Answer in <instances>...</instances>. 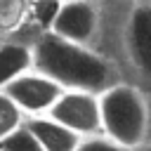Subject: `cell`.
Returning a JSON list of instances; mask_svg holds the SVG:
<instances>
[{
    "label": "cell",
    "mask_w": 151,
    "mask_h": 151,
    "mask_svg": "<svg viewBox=\"0 0 151 151\" xmlns=\"http://www.w3.org/2000/svg\"><path fill=\"white\" fill-rule=\"evenodd\" d=\"M76 151H130L125 146H120L118 142L109 139L106 134H94V137H85Z\"/></svg>",
    "instance_id": "13"
},
{
    "label": "cell",
    "mask_w": 151,
    "mask_h": 151,
    "mask_svg": "<svg viewBox=\"0 0 151 151\" xmlns=\"http://www.w3.org/2000/svg\"><path fill=\"white\" fill-rule=\"evenodd\" d=\"M0 151H45V149L38 142V137L31 132V127L24 123V127H19L14 134L0 142Z\"/></svg>",
    "instance_id": "12"
},
{
    "label": "cell",
    "mask_w": 151,
    "mask_h": 151,
    "mask_svg": "<svg viewBox=\"0 0 151 151\" xmlns=\"http://www.w3.org/2000/svg\"><path fill=\"white\" fill-rule=\"evenodd\" d=\"M134 151H151V146H146V144H144V146H139V149H134Z\"/></svg>",
    "instance_id": "14"
},
{
    "label": "cell",
    "mask_w": 151,
    "mask_h": 151,
    "mask_svg": "<svg viewBox=\"0 0 151 151\" xmlns=\"http://www.w3.org/2000/svg\"><path fill=\"white\" fill-rule=\"evenodd\" d=\"M127 54L139 73L151 78V5H137L127 21Z\"/></svg>",
    "instance_id": "6"
},
{
    "label": "cell",
    "mask_w": 151,
    "mask_h": 151,
    "mask_svg": "<svg viewBox=\"0 0 151 151\" xmlns=\"http://www.w3.org/2000/svg\"><path fill=\"white\" fill-rule=\"evenodd\" d=\"M19 127H24V113L21 109L5 94L0 92V142L14 134Z\"/></svg>",
    "instance_id": "10"
},
{
    "label": "cell",
    "mask_w": 151,
    "mask_h": 151,
    "mask_svg": "<svg viewBox=\"0 0 151 151\" xmlns=\"http://www.w3.org/2000/svg\"><path fill=\"white\" fill-rule=\"evenodd\" d=\"M26 125H28L31 132L38 137V142L42 144L45 151H76L78 144L83 142L78 134H73L71 130H66L64 125H59V123L52 120L50 116L28 118Z\"/></svg>",
    "instance_id": "7"
},
{
    "label": "cell",
    "mask_w": 151,
    "mask_h": 151,
    "mask_svg": "<svg viewBox=\"0 0 151 151\" xmlns=\"http://www.w3.org/2000/svg\"><path fill=\"white\" fill-rule=\"evenodd\" d=\"M61 2H66V0H61Z\"/></svg>",
    "instance_id": "15"
},
{
    "label": "cell",
    "mask_w": 151,
    "mask_h": 151,
    "mask_svg": "<svg viewBox=\"0 0 151 151\" xmlns=\"http://www.w3.org/2000/svg\"><path fill=\"white\" fill-rule=\"evenodd\" d=\"M31 19V0H0V33H14Z\"/></svg>",
    "instance_id": "9"
},
{
    "label": "cell",
    "mask_w": 151,
    "mask_h": 151,
    "mask_svg": "<svg viewBox=\"0 0 151 151\" xmlns=\"http://www.w3.org/2000/svg\"><path fill=\"white\" fill-rule=\"evenodd\" d=\"M101 134L134 151L144 146L149 127V109L139 90L130 85H113L99 94Z\"/></svg>",
    "instance_id": "2"
},
{
    "label": "cell",
    "mask_w": 151,
    "mask_h": 151,
    "mask_svg": "<svg viewBox=\"0 0 151 151\" xmlns=\"http://www.w3.org/2000/svg\"><path fill=\"white\" fill-rule=\"evenodd\" d=\"M28 71H33V47L21 42H2L0 45V92Z\"/></svg>",
    "instance_id": "8"
},
{
    "label": "cell",
    "mask_w": 151,
    "mask_h": 151,
    "mask_svg": "<svg viewBox=\"0 0 151 151\" xmlns=\"http://www.w3.org/2000/svg\"><path fill=\"white\" fill-rule=\"evenodd\" d=\"M2 92L21 109V113H28V118H38L52 111V106L64 94V87L33 68L21 78H17L14 83H9Z\"/></svg>",
    "instance_id": "4"
},
{
    "label": "cell",
    "mask_w": 151,
    "mask_h": 151,
    "mask_svg": "<svg viewBox=\"0 0 151 151\" xmlns=\"http://www.w3.org/2000/svg\"><path fill=\"white\" fill-rule=\"evenodd\" d=\"M97 21L99 17H97V7L92 0H66L61 2V9L50 33L68 42L87 45L97 31Z\"/></svg>",
    "instance_id": "5"
},
{
    "label": "cell",
    "mask_w": 151,
    "mask_h": 151,
    "mask_svg": "<svg viewBox=\"0 0 151 151\" xmlns=\"http://www.w3.org/2000/svg\"><path fill=\"white\" fill-rule=\"evenodd\" d=\"M52 120L78 134L80 139L101 134V109L99 94L80 92V90H64L59 101L47 113Z\"/></svg>",
    "instance_id": "3"
},
{
    "label": "cell",
    "mask_w": 151,
    "mask_h": 151,
    "mask_svg": "<svg viewBox=\"0 0 151 151\" xmlns=\"http://www.w3.org/2000/svg\"><path fill=\"white\" fill-rule=\"evenodd\" d=\"M59 9H61V0H31V19L28 21H33L45 33H50L57 21Z\"/></svg>",
    "instance_id": "11"
},
{
    "label": "cell",
    "mask_w": 151,
    "mask_h": 151,
    "mask_svg": "<svg viewBox=\"0 0 151 151\" xmlns=\"http://www.w3.org/2000/svg\"><path fill=\"white\" fill-rule=\"evenodd\" d=\"M33 68L52 78L64 90L101 94L118 85L111 64L87 45L68 42L54 33H45L33 45Z\"/></svg>",
    "instance_id": "1"
}]
</instances>
